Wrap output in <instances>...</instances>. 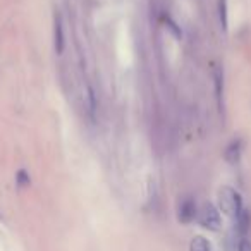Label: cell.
<instances>
[{
	"instance_id": "obj_3",
	"label": "cell",
	"mask_w": 251,
	"mask_h": 251,
	"mask_svg": "<svg viewBox=\"0 0 251 251\" xmlns=\"http://www.w3.org/2000/svg\"><path fill=\"white\" fill-rule=\"evenodd\" d=\"M64 49H66V33H64L62 14L55 12L53 16V50L57 55H62Z\"/></svg>"
},
{
	"instance_id": "obj_1",
	"label": "cell",
	"mask_w": 251,
	"mask_h": 251,
	"mask_svg": "<svg viewBox=\"0 0 251 251\" xmlns=\"http://www.w3.org/2000/svg\"><path fill=\"white\" fill-rule=\"evenodd\" d=\"M217 201H219L220 212L234 220H236L237 215L243 212V200H241V195L236 191V189L229 188V186H224V188L219 189Z\"/></svg>"
},
{
	"instance_id": "obj_12",
	"label": "cell",
	"mask_w": 251,
	"mask_h": 251,
	"mask_svg": "<svg viewBox=\"0 0 251 251\" xmlns=\"http://www.w3.org/2000/svg\"><path fill=\"white\" fill-rule=\"evenodd\" d=\"M239 251H251V243L248 239H243L239 243Z\"/></svg>"
},
{
	"instance_id": "obj_8",
	"label": "cell",
	"mask_w": 251,
	"mask_h": 251,
	"mask_svg": "<svg viewBox=\"0 0 251 251\" xmlns=\"http://www.w3.org/2000/svg\"><path fill=\"white\" fill-rule=\"evenodd\" d=\"M217 11H219L220 29H222V31H227V26H229V14H227V0H219V4H217Z\"/></svg>"
},
{
	"instance_id": "obj_4",
	"label": "cell",
	"mask_w": 251,
	"mask_h": 251,
	"mask_svg": "<svg viewBox=\"0 0 251 251\" xmlns=\"http://www.w3.org/2000/svg\"><path fill=\"white\" fill-rule=\"evenodd\" d=\"M198 212H196V201L191 198V196H186L181 203H179V212L177 217L182 224H189L196 219Z\"/></svg>"
},
{
	"instance_id": "obj_11",
	"label": "cell",
	"mask_w": 251,
	"mask_h": 251,
	"mask_svg": "<svg viewBox=\"0 0 251 251\" xmlns=\"http://www.w3.org/2000/svg\"><path fill=\"white\" fill-rule=\"evenodd\" d=\"M16 182H18L19 188H25V186L29 184V176L26 171H19L18 174H16Z\"/></svg>"
},
{
	"instance_id": "obj_6",
	"label": "cell",
	"mask_w": 251,
	"mask_h": 251,
	"mask_svg": "<svg viewBox=\"0 0 251 251\" xmlns=\"http://www.w3.org/2000/svg\"><path fill=\"white\" fill-rule=\"evenodd\" d=\"M213 84H215V98L219 108H222V98H224V71L220 66L213 67Z\"/></svg>"
},
{
	"instance_id": "obj_9",
	"label": "cell",
	"mask_w": 251,
	"mask_h": 251,
	"mask_svg": "<svg viewBox=\"0 0 251 251\" xmlns=\"http://www.w3.org/2000/svg\"><path fill=\"white\" fill-rule=\"evenodd\" d=\"M236 224H237V230H239V234H246L248 232V229H250V224H251V217H250V213L246 212V210L243 208V212L237 215V219H236Z\"/></svg>"
},
{
	"instance_id": "obj_5",
	"label": "cell",
	"mask_w": 251,
	"mask_h": 251,
	"mask_svg": "<svg viewBox=\"0 0 251 251\" xmlns=\"http://www.w3.org/2000/svg\"><path fill=\"white\" fill-rule=\"evenodd\" d=\"M241 151H243V141L237 138V140H232L227 145L226 151H224V158H226L229 164H237L241 158Z\"/></svg>"
},
{
	"instance_id": "obj_10",
	"label": "cell",
	"mask_w": 251,
	"mask_h": 251,
	"mask_svg": "<svg viewBox=\"0 0 251 251\" xmlns=\"http://www.w3.org/2000/svg\"><path fill=\"white\" fill-rule=\"evenodd\" d=\"M189 251H210V243L203 236H195L189 243Z\"/></svg>"
},
{
	"instance_id": "obj_2",
	"label": "cell",
	"mask_w": 251,
	"mask_h": 251,
	"mask_svg": "<svg viewBox=\"0 0 251 251\" xmlns=\"http://www.w3.org/2000/svg\"><path fill=\"white\" fill-rule=\"evenodd\" d=\"M200 224L208 230H219L222 226V217H220V210L217 208L213 203H205L198 213Z\"/></svg>"
},
{
	"instance_id": "obj_7",
	"label": "cell",
	"mask_w": 251,
	"mask_h": 251,
	"mask_svg": "<svg viewBox=\"0 0 251 251\" xmlns=\"http://www.w3.org/2000/svg\"><path fill=\"white\" fill-rule=\"evenodd\" d=\"M84 103H86V110L91 119H95V112H97V98H95V91L91 86L86 88L84 91Z\"/></svg>"
}]
</instances>
